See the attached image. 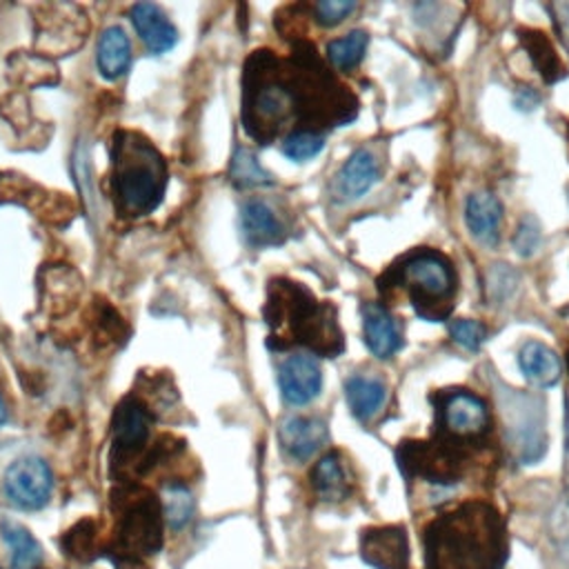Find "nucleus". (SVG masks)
Returning a JSON list of instances; mask_svg holds the SVG:
<instances>
[{"instance_id":"f257e3e1","label":"nucleus","mask_w":569,"mask_h":569,"mask_svg":"<svg viewBox=\"0 0 569 569\" xmlns=\"http://www.w3.org/2000/svg\"><path fill=\"white\" fill-rule=\"evenodd\" d=\"M422 549L425 569H500L507 560V529L493 505L467 500L425 527Z\"/></svg>"},{"instance_id":"f03ea898","label":"nucleus","mask_w":569,"mask_h":569,"mask_svg":"<svg viewBox=\"0 0 569 569\" xmlns=\"http://www.w3.org/2000/svg\"><path fill=\"white\" fill-rule=\"evenodd\" d=\"M267 325L278 331V340L298 342L320 356H338L345 347L336 309L318 302L302 284L276 280L269 287Z\"/></svg>"},{"instance_id":"7ed1b4c3","label":"nucleus","mask_w":569,"mask_h":569,"mask_svg":"<svg viewBox=\"0 0 569 569\" xmlns=\"http://www.w3.org/2000/svg\"><path fill=\"white\" fill-rule=\"evenodd\" d=\"M378 287L382 293L402 289L422 320L442 322L453 311L458 276L453 262L442 251L413 249L378 278Z\"/></svg>"},{"instance_id":"20e7f679","label":"nucleus","mask_w":569,"mask_h":569,"mask_svg":"<svg viewBox=\"0 0 569 569\" xmlns=\"http://www.w3.org/2000/svg\"><path fill=\"white\" fill-rule=\"evenodd\" d=\"M167 187V167L156 147L138 133L113 136V196L129 216L158 207Z\"/></svg>"},{"instance_id":"39448f33","label":"nucleus","mask_w":569,"mask_h":569,"mask_svg":"<svg viewBox=\"0 0 569 569\" xmlns=\"http://www.w3.org/2000/svg\"><path fill=\"white\" fill-rule=\"evenodd\" d=\"M162 505L142 487L124 489L116 500V527L109 551L118 562L138 565L162 547Z\"/></svg>"},{"instance_id":"423d86ee","label":"nucleus","mask_w":569,"mask_h":569,"mask_svg":"<svg viewBox=\"0 0 569 569\" xmlns=\"http://www.w3.org/2000/svg\"><path fill=\"white\" fill-rule=\"evenodd\" d=\"M480 447L433 431L429 440L402 442L396 451L398 467L407 480L422 478L431 485H458Z\"/></svg>"},{"instance_id":"0eeeda50","label":"nucleus","mask_w":569,"mask_h":569,"mask_svg":"<svg viewBox=\"0 0 569 569\" xmlns=\"http://www.w3.org/2000/svg\"><path fill=\"white\" fill-rule=\"evenodd\" d=\"M436 407L433 431L460 442L478 445L491 431V413L487 402L469 389H447L431 396Z\"/></svg>"},{"instance_id":"6e6552de","label":"nucleus","mask_w":569,"mask_h":569,"mask_svg":"<svg viewBox=\"0 0 569 569\" xmlns=\"http://www.w3.org/2000/svg\"><path fill=\"white\" fill-rule=\"evenodd\" d=\"M502 407L511 445H518V453L525 462H536L545 451V416L540 400L525 393H511L509 398H502Z\"/></svg>"},{"instance_id":"1a4fd4ad","label":"nucleus","mask_w":569,"mask_h":569,"mask_svg":"<svg viewBox=\"0 0 569 569\" xmlns=\"http://www.w3.org/2000/svg\"><path fill=\"white\" fill-rule=\"evenodd\" d=\"M4 493L18 509H42L53 491V473L40 456H22L4 471Z\"/></svg>"},{"instance_id":"9d476101","label":"nucleus","mask_w":569,"mask_h":569,"mask_svg":"<svg viewBox=\"0 0 569 569\" xmlns=\"http://www.w3.org/2000/svg\"><path fill=\"white\" fill-rule=\"evenodd\" d=\"M151 433V413L138 398H124L116 411L111 422V438L116 462L131 460L142 453Z\"/></svg>"},{"instance_id":"9b49d317","label":"nucleus","mask_w":569,"mask_h":569,"mask_svg":"<svg viewBox=\"0 0 569 569\" xmlns=\"http://www.w3.org/2000/svg\"><path fill=\"white\" fill-rule=\"evenodd\" d=\"M360 556L373 569H407L409 540L405 527L382 525L365 529L360 536Z\"/></svg>"},{"instance_id":"f8f14e48","label":"nucleus","mask_w":569,"mask_h":569,"mask_svg":"<svg viewBox=\"0 0 569 569\" xmlns=\"http://www.w3.org/2000/svg\"><path fill=\"white\" fill-rule=\"evenodd\" d=\"M278 387L289 405H307L322 389V369L309 353H293L278 369Z\"/></svg>"},{"instance_id":"ddd939ff","label":"nucleus","mask_w":569,"mask_h":569,"mask_svg":"<svg viewBox=\"0 0 569 569\" xmlns=\"http://www.w3.org/2000/svg\"><path fill=\"white\" fill-rule=\"evenodd\" d=\"M327 438L329 431L325 420L311 416H289L280 422L278 429L282 451L296 462L309 460L327 442Z\"/></svg>"},{"instance_id":"4468645a","label":"nucleus","mask_w":569,"mask_h":569,"mask_svg":"<svg viewBox=\"0 0 569 569\" xmlns=\"http://www.w3.org/2000/svg\"><path fill=\"white\" fill-rule=\"evenodd\" d=\"M378 173H380L378 158L369 149L353 151L333 178L336 200L351 202L362 198L378 180Z\"/></svg>"},{"instance_id":"2eb2a0df","label":"nucleus","mask_w":569,"mask_h":569,"mask_svg":"<svg viewBox=\"0 0 569 569\" xmlns=\"http://www.w3.org/2000/svg\"><path fill=\"white\" fill-rule=\"evenodd\" d=\"M131 24L144 47L151 53H164L176 47L178 29L167 18V13L153 2H138L131 7Z\"/></svg>"},{"instance_id":"dca6fc26","label":"nucleus","mask_w":569,"mask_h":569,"mask_svg":"<svg viewBox=\"0 0 569 569\" xmlns=\"http://www.w3.org/2000/svg\"><path fill=\"white\" fill-rule=\"evenodd\" d=\"M362 331L369 351L380 360L391 358L402 345L393 316L378 302H367L362 307Z\"/></svg>"},{"instance_id":"f3484780","label":"nucleus","mask_w":569,"mask_h":569,"mask_svg":"<svg viewBox=\"0 0 569 569\" xmlns=\"http://www.w3.org/2000/svg\"><path fill=\"white\" fill-rule=\"evenodd\" d=\"M465 220L471 236L485 244L496 247L500 240V222H502V204L489 191H478L467 198Z\"/></svg>"},{"instance_id":"a211bd4d","label":"nucleus","mask_w":569,"mask_h":569,"mask_svg":"<svg viewBox=\"0 0 569 569\" xmlns=\"http://www.w3.org/2000/svg\"><path fill=\"white\" fill-rule=\"evenodd\" d=\"M240 224L242 236L251 247H269L284 240V227L264 200L244 202L240 211Z\"/></svg>"},{"instance_id":"6ab92c4d","label":"nucleus","mask_w":569,"mask_h":569,"mask_svg":"<svg viewBox=\"0 0 569 569\" xmlns=\"http://www.w3.org/2000/svg\"><path fill=\"white\" fill-rule=\"evenodd\" d=\"M311 485L320 500L325 502H340L351 493L349 471L338 451L325 453L311 471Z\"/></svg>"},{"instance_id":"aec40b11","label":"nucleus","mask_w":569,"mask_h":569,"mask_svg":"<svg viewBox=\"0 0 569 569\" xmlns=\"http://www.w3.org/2000/svg\"><path fill=\"white\" fill-rule=\"evenodd\" d=\"M518 367L533 387H551L560 378V360L545 342L529 340L518 351Z\"/></svg>"},{"instance_id":"412c9836","label":"nucleus","mask_w":569,"mask_h":569,"mask_svg":"<svg viewBox=\"0 0 569 569\" xmlns=\"http://www.w3.org/2000/svg\"><path fill=\"white\" fill-rule=\"evenodd\" d=\"M131 62V49L129 38L120 27H107L98 40V53L96 64L102 78L118 80Z\"/></svg>"},{"instance_id":"4be33fe9","label":"nucleus","mask_w":569,"mask_h":569,"mask_svg":"<svg viewBox=\"0 0 569 569\" xmlns=\"http://www.w3.org/2000/svg\"><path fill=\"white\" fill-rule=\"evenodd\" d=\"M0 533L11 551V569H40L42 547L24 525L11 518H2Z\"/></svg>"},{"instance_id":"5701e85b","label":"nucleus","mask_w":569,"mask_h":569,"mask_svg":"<svg viewBox=\"0 0 569 569\" xmlns=\"http://www.w3.org/2000/svg\"><path fill=\"white\" fill-rule=\"evenodd\" d=\"M345 396L349 402L351 413L358 420H369L373 418L380 407L385 405L387 398V389L382 385V380L378 378H369V376H351L345 385Z\"/></svg>"},{"instance_id":"b1692460","label":"nucleus","mask_w":569,"mask_h":569,"mask_svg":"<svg viewBox=\"0 0 569 569\" xmlns=\"http://www.w3.org/2000/svg\"><path fill=\"white\" fill-rule=\"evenodd\" d=\"M520 42L527 49L533 67L538 69V73L542 76V80L547 84H551L565 76V67H562L558 53L553 51L551 40L542 31L520 29Z\"/></svg>"},{"instance_id":"393cba45","label":"nucleus","mask_w":569,"mask_h":569,"mask_svg":"<svg viewBox=\"0 0 569 569\" xmlns=\"http://www.w3.org/2000/svg\"><path fill=\"white\" fill-rule=\"evenodd\" d=\"M60 547L62 551L78 560V562H89L98 556L100 549V540H98V522L91 518L78 520L71 529L64 531V536L60 538Z\"/></svg>"},{"instance_id":"a878e982","label":"nucleus","mask_w":569,"mask_h":569,"mask_svg":"<svg viewBox=\"0 0 569 569\" xmlns=\"http://www.w3.org/2000/svg\"><path fill=\"white\" fill-rule=\"evenodd\" d=\"M164 522L171 529H182L191 516H193V496L187 485L182 482H169L160 498Z\"/></svg>"},{"instance_id":"bb28decb","label":"nucleus","mask_w":569,"mask_h":569,"mask_svg":"<svg viewBox=\"0 0 569 569\" xmlns=\"http://www.w3.org/2000/svg\"><path fill=\"white\" fill-rule=\"evenodd\" d=\"M367 44H369V36L365 31L356 29V31H349L347 36H342V38L331 40L327 44V58L336 69L349 71L362 60V56L367 51Z\"/></svg>"},{"instance_id":"cd10ccee","label":"nucleus","mask_w":569,"mask_h":569,"mask_svg":"<svg viewBox=\"0 0 569 569\" xmlns=\"http://www.w3.org/2000/svg\"><path fill=\"white\" fill-rule=\"evenodd\" d=\"M231 180L238 187H269L273 184V176L258 162L251 149L238 147L231 158Z\"/></svg>"},{"instance_id":"c85d7f7f","label":"nucleus","mask_w":569,"mask_h":569,"mask_svg":"<svg viewBox=\"0 0 569 569\" xmlns=\"http://www.w3.org/2000/svg\"><path fill=\"white\" fill-rule=\"evenodd\" d=\"M322 147H325V138L313 129H296L282 140V153L296 162L316 158L322 151Z\"/></svg>"},{"instance_id":"c756f323","label":"nucleus","mask_w":569,"mask_h":569,"mask_svg":"<svg viewBox=\"0 0 569 569\" xmlns=\"http://www.w3.org/2000/svg\"><path fill=\"white\" fill-rule=\"evenodd\" d=\"M449 333H451V338H453L456 345H460L462 349L473 351V349H478V347L482 345V340H485V336H487V329H485L480 322H476V320L462 318V320L451 322Z\"/></svg>"},{"instance_id":"7c9ffc66","label":"nucleus","mask_w":569,"mask_h":569,"mask_svg":"<svg viewBox=\"0 0 569 569\" xmlns=\"http://www.w3.org/2000/svg\"><path fill=\"white\" fill-rule=\"evenodd\" d=\"M540 247V224L536 218L531 216H525L513 233V249L520 253V256H531L536 249Z\"/></svg>"},{"instance_id":"2f4dec72","label":"nucleus","mask_w":569,"mask_h":569,"mask_svg":"<svg viewBox=\"0 0 569 569\" xmlns=\"http://www.w3.org/2000/svg\"><path fill=\"white\" fill-rule=\"evenodd\" d=\"M356 9V2L353 0H322L313 7V13H316V20L322 24V27H336L340 24L351 11Z\"/></svg>"},{"instance_id":"473e14b6","label":"nucleus","mask_w":569,"mask_h":569,"mask_svg":"<svg viewBox=\"0 0 569 569\" xmlns=\"http://www.w3.org/2000/svg\"><path fill=\"white\" fill-rule=\"evenodd\" d=\"M511 273H513V271L507 269V264H496V267H493V271H491V276H489V284H487L489 296H491L493 302L505 300V298L513 291L516 284H505V278H509Z\"/></svg>"},{"instance_id":"72a5a7b5","label":"nucleus","mask_w":569,"mask_h":569,"mask_svg":"<svg viewBox=\"0 0 569 569\" xmlns=\"http://www.w3.org/2000/svg\"><path fill=\"white\" fill-rule=\"evenodd\" d=\"M549 11L553 13V20H556V27H558V33L569 51V2H553L549 4Z\"/></svg>"},{"instance_id":"f704fd0d","label":"nucleus","mask_w":569,"mask_h":569,"mask_svg":"<svg viewBox=\"0 0 569 569\" xmlns=\"http://www.w3.org/2000/svg\"><path fill=\"white\" fill-rule=\"evenodd\" d=\"M7 420V407H4V402H2V396H0V425Z\"/></svg>"},{"instance_id":"c9c22d12","label":"nucleus","mask_w":569,"mask_h":569,"mask_svg":"<svg viewBox=\"0 0 569 569\" xmlns=\"http://www.w3.org/2000/svg\"><path fill=\"white\" fill-rule=\"evenodd\" d=\"M565 362H567V371H569V347H567V353H565Z\"/></svg>"}]
</instances>
